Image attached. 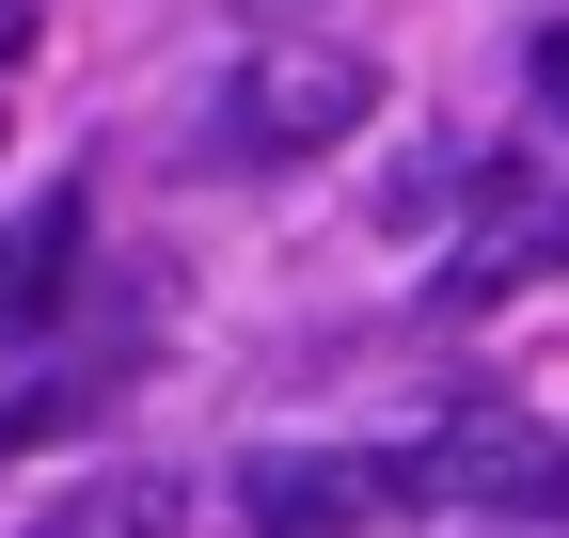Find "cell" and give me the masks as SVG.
<instances>
[{"instance_id":"obj_5","label":"cell","mask_w":569,"mask_h":538,"mask_svg":"<svg viewBox=\"0 0 569 538\" xmlns=\"http://www.w3.org/2000/svg\"><path fill=\"white\" fill-rule=\"evenodd\" d=\"M48 538H174V476H96Z\"/></svg>"},{"instance_id":"obj_7","label":"cell","mask_w":569,"mask_h":538,"mask_svg":"<svg viewBox=\"0 0 569 538\" xmlns=\"http://www.w3.org/2000/svg\"><path fill=\"white\" fill-rule=\"evenodd\" d=\"M538 96H553V111H569V32H538Z\"/></svg>"},{"instance_id":"obj_1","label":"cell","mask_w":569,"mask_h":538,"mask_svg":"<svg viewBox=\"0 0 569 538\" xmlns=\"http://www.w3.org/2000/svg\"><path fill=\"white\" fill-rule=\"evenodd\" d=\"M396 507L490 522V538H569V444L538 412H507V396H475V412H443L427 444H396Z\"/></svg>"},{"instance_id":"obj_6","label":"cell","mask_w":569,"mask_h":538,"mask_svg":"<svg viewBox=\"0 0 569 538\" xmlns=\"http://www.w3.org/2000/svg\"><path fill=\"white\" fill-rule=\"evenodd\" d=\"M522 269H569V207H538V222H522L507 253H475V286H459V301H490V286H522Z\"/></svg>"},{"instance_id":"obj_4","label":"cell","mask_w":569,"mask_h":538,"mask_svg":"<svg viewBox=\"0 0 569 538\" xmlns=\"http://www.w3.org/2000/svg\"><path fill=\"white\" fill-rule=\"evenodd\" d=\"M63 269H80V207H63V190H48L32 222H0V349L63 317Z\"/></svg>"},{"instance_id":"obj_2","label":"cell","mask_w":569,"mask_h":538,"mask_svg":"<svg viewBox=\"0 0 569 538\" xmlns=\"http://www.w3.org/2000/svg\"><path fill=\"white\" fill-rule=\"evenodd\" d=\"M365 111H380V63H365V48H332V32H269L238 80H222V127H206V143H222L238 175H284V159H332Z\"/></svg>"},{"instance_id":"obj_3","label":"cell","mask_w":569,"mask_h":538,"mask_svg":"<svg viewBox=\"0 0 569 538\" xmlns=\"http://www.w3.org/2000/svg\"><path fill=\"white\" fill-rule=\"evenodd\" d=\"M396 507V459H348V444H253L238 459V522L253 538H365Z\"/></svg>"}]
</instances>
